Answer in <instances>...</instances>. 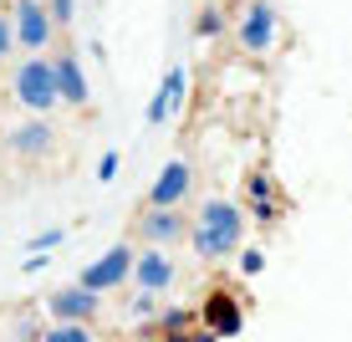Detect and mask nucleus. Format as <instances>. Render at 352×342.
<instances>
[{
    "instance_id": "nucleus-1",
    "label": "nucleus",
    "mask_w": 352,
    "mask_h": 342,
    "mask_svg": "<svg viewBox=\"0 0 352 342\" xmlns=\"http://www.w3.org/2000/svg\"><path fill=\"white\" fill-rule=\"evenodd\" d=\"M245 230L250 220L240 210V200L210 194V200H199V210H189V250L199 255V266L235 261V250L245 246Z\"/></svg>"
},
{
    "instance_id": "nucleus-2",
    "label": "nucleus",
    "mask_w": 352,
    "mask_h": 342,
    "mask_svg": "<svg viewBox=\"0 0 352 342\" xmlns=\"http://www.w3.org/2000/svg\"><path fill=\"white\" fill-rule=\"evenodd\" d=\"M10 103L26 107V118H52L56 107H62L52 52H46V56H21V62H16V72H10Z\"/></svg>"
},
{
    "instance_id": "nucleus-3",
    "label": "nucleus",
    "mask_w": 352,
    "mask_h": 342,
    "mask_svg": "<svg viewBox=\"0 0 352 342\" xmlns=\"http://www.w3.org/2000/svg\"><path fill=\"white\" fill-rule=\"evenodd\" d=\"M230 36H235L240 56H250V62L271 56L276 41H281V6H276V0H250V6H240L235 16H230Z\"/></svg>"
},
{
    "instance_id": "nucleus-4",
    "label": "nucleus",
    "mask_w": 352,
    "mask_h": 342,
    "mask_svg": "<svg viewBox=\"0 0 352 342\" xmlns=\"http://www.w3.org/2000/svg\"><path fill=\"white\" fill-rule=\"evenodd\" d=\"M133 246H159V250L189 246V210H153V204H138V210H133Z\"/></svg>"
},
{
    "instance_id": "nucleus-5",
    "label": "nucleus",
    "mask_w": 352,
    "mask_h": 342,
    "mask_svg": "<svg viewBox=\"0 0 352 342\" xmlns=\"http://www.w3.org/2000/svg\"><path fill=\"white\" fill-rule=\"evenodd\" d=\"M10 31H16V46L26 56H46L56 46V26H52V10L46 0H10Z\"/></svg>"
},
{
    "instance_id": "nucleus-6",
    "label": "nucleus",
    "mask_w": 352,
    "mask_h": 342,
    "mask_svg": "<svg viewBox=\"0 0 352 342\" xmlns=\"http://www.w3.org/2000/svg\"><path fill=\"white\" fill-rule=\"evenodd\" d=\"M133 261H138V246H133V240H118V246H107L77 281L87 291H97V297H107V291H118V286H133Z\"/></svg>"
},
{
    "instance_id": "nucleus-7",
    "label": "nucleus",
    "mask_w": 352,
    "mask_h": 342,
    "mask_svg": "<svg viewBox=\"0 0 352 342\" xmlns=\"http://www.w3.org/2000/svg\"><path fill=\"white\" fill-rule=\"evenodd\" d=\"M56 143H62V133H56L52 118H21V123L6 133V153L16 158V164H46V158L56 153Z\"/></svg>"
},
{
    "instance_id": "nucleus-8",
    "label": "nucleus",
    "mask_w": 352,
    "mask_h": 342,
    "mask_svg": "<svg viewBox=\"0 0 352 342\" xmlns=\"http://www.w3.org/2000/svg\"><path fill=\"white\" fill-rule=\"evenodd\" d=\"M41 317L46 322H97L102 317V297L97 291H87L82 281H67V286H52L41 297Z\"/></svg>"
},
{
    "instance_id": "nucleus-9",
    "label": "nucleus",
    "mask_w": 352,
    "mask_h": 342,
    "mask_svg": "<svg viewBox=\"0 0 352 342\" xmlns=\"http://www.w3.org/2000/svg\"><path fill=\"white\" fill-rule=\"evenodd\" d=\"M199 327H210L220 342L240 337V332H245V297H240V291H225V286L204 291V301H199Z\"/></svg>"
},
{
    "instance_id": "nucleus-10",
    "label": "nucleus",
    "mask_w": 352,
    "mask_h": 342,
    "mask_svg": "<svg viewBox=\"0 0 352 342\" xmlns=\"http://www.w3.org/2000/svg\"><path fill=\"white\" fill-rule=\"evenodd\" d=\"M189 194H194V164L189 158H168L159 169V179L148 184V194H143V204H153V210H184Z\"/></svg>"
},
{
    "instance_id": "nucleus-11",
    "label": "nucleus",
    "mask_w": 352,
    "mask_h": 342,
    "mask_svg": "<svg viewBox=\"0 0 352 342\" xmlns=\"http://www.w3.org/2000/svg\"><path fill=\"white\" fill-rule=\"evenodd\" d=\"M52 67H56V92H62V107H77V113H82V107L92 103V82H87V67H82L77 46H72V41H56Z\"/></svg>"
},
{
    "instance_id": "nucleus-12",
    "label": "nucleus",
    "mask_w": 352,
    "mask_h": 342,
    "mask_svg": "<svg viewBox=\"0 0 352 342\" xmlns=\"http://www.w3.org/2000/svg\"><path fill=\"white\" fill-rule=\"evenodd\" d=\"M174 281H179V261H174V250L138 246V261H133V291H153V297H164Z\"/></svg>"
},
{
    "instance_id": "nucleus-13",
    "label": "nucleus",
    "mask_w": 352,
    "mask_h": 342,
    "mask_svg": "<svg viewBox=\"0 0 352 342\" xmlns=\"http://www.w3.org/2000/svg\"><path fill=\"white\" fill-rule=\"evenodd\" d=\"M245 220H256L261 230H271L276 220H281V194H276V179H271V169H250V179H245Z\"/></svg>"
},
{
    "instance_id": "nucleus-14",
    "label": "nucleus",
    "mask_w": 352,
    "mask_h": 342,
    "mask_svg": "<svg viewBox=\"0 0 352 342\" xmlns=\"http://www.w3.org/2000/svg\"><path fill=\"white\" fill-rule=\"evenodd\" d=\"M184 92H189V72L184 67H168L164 82H159V92H153V103H148V128H164L168 118L184 107Z\"/></svg>"
},
{
    "instance_id": "nucleus-15",
    "label": "nucleus",
    "mask_w": 352,
    "mask_h": 342,
    "mask_svg": "<svg viewBox=\"0 0 352 342\" xmlns=\"http://www.w3.org/2000/svg\"><path fill=\"white\" fill-rule=\"evenodd\" d=\"M225 26H230V16H225L220 0L199 6V16H194V36H199V41H214V36H225Z\"/></svg>"
},
{
    "instance_id": "nucleus-16",
    "label": "nucleus",
    "mask_w": 352,
    "mask_h": 342,
    "mask_svg": "<svg viewBox=\"0 0 352 342\" xmlns=\"http://www.w3.org/2000/svg\"><path fill=\"white\" fill-rule=\"evenodd\" d=\"M189 322H194L189 307H159V317H153L148 332L153 337H179V332H189Z\"/></svg>"
},
{
    "instance_id": "nucleus-17",
    "label": "nucleus",
    "mask_w": 352,
    "mask_h": 342,
    "mask_svg": "<svg viewBox=\"0 0 352 342\" xmlns=\"http://www.w3.org/2000/svg\"><path fill=\"white\" fill-rule=\"evenodd\" d=\"M41 342H97V332L87 322H46Z\"/></svg>"
},
{
    "instance_id": "nucleus-18",
    "label": "nucleus",
    "mask_w": 352,
    "mask_h": 342,
    "mask_svg": "<svg viewBox=\"0 0 352 342\" xmlns=\"http://www.w3.org/2000/svg\"><path fill=\"white\" fill-rule=\"evenodd\" d=\"M159 307H164V297H153V291H133V297H128V322H143V327H153Z\"/></svg>"
},
{
    "instance_id": "nucleus-19",
    "label": "nucleus",
    "mask_w": 352,
    "mask_h": 342,
    "mask_svg": "<svg viewBox=\"0 0 352 342\" xmlns=\"http://www.w3.org/2000/svg\"><path fill=\"white\" fill-rule=\"evenodd\" d=\"M77 6H82V0H46V10H52V26H56V36H67L72 26H77Z\"/></svg>"
},
{
    "instance_id": "nucleus-20",
    "label": "nucleus",
    "mask_w": 352,
    "mask_h": 342,
    "mask_svg": "<svg viewBox=\"0 0 352 342\" xmlns=\"http://www.w3.org/2000/svg\"><path fill=\"white\" fill-rule=\"evenodd\" d=\"M235 271L240 276H261L265 271V246H240L235 250Z\"/></svg>"
},
{
    "instance_id": "nucleus-21",
    "label": "nucleus",
    "mask_w": 352,
    "mask_h": 342,
    "mask_svg": "<svg viewBox=\"0 0 352 342\" xmlns=\"http://www.w3.org/2000/svg\"><path fill=\"white\" fill-rule=\"evenodd\" d=\"M16 342H41V332H46V317L41 312H26V317H16Z\"/></svg>"
},
{
    "instance_id": "nucleus-22",
    "label": "nucleus",
    "mask_w": 352,
    "mask_h": 342,
    "mask_svg": "<svg viewBox=\"0 0 352 342\" xmlns=\"http://www.w3.org/2000/svg\"><path fill=\"white\" fill-rule=\"evenodd\" d=\"M62 240H67V230H62V225H52V230H36V235L26 240V250H31V255H46V250L62 246Z\"/></svg>"
},
{
    "instance_id": "nucleus-23",
    "label": "nucleus",
    "mask_w": 352,
    "mask_h": 342,
    "mask_svg": "<svg viewBox=\"0 0 352 342\" xmlns=\"http://www.w3.org/2000/svg\"><path fill=\"white\" fill-rule=\"evenodd\" d=\"M118 169H123V158L107 149L102 158H97V184H113V179H118Z\"/></svg>"
},
{
    "instance_id": "nucleus-24",
    "label": "nucleus",
    "mask_w": 352,
    "mask_h": 342,
    "mask_svg": "<svg viewBox=\"0 0 352 342\" xmlns=\"http://www.w3.org/2000/svg\"><path fill=\"white\" fill-rule=\"evenodd\" d=\"M10 52H16V31H10V16L0 10V62H6Z\"/></svg>"
},
{
    "instance_id": "nucleus-25",
    "label": "nucleus",
    "mask_w": 352,
    "mask_h": 342,
    "mask_svg": "<svg viewBox=\"0 0 352 342\" xmlns=\"http://www.w3.org/2000/svg\"><path fill=\"white\" fill-rule=\"evenodd\" d=\"M189 342H220V337H214L210 327H199V332H189Z\"/></svg>"
},
{
    "instance_id": "nucleus-26",
    "label": "nucleus",
    "mask_w": 352,
    "mask_h": 342,
    "mask_svg": "<svg viewBox=\"0 0 352 342\" xmlns=\"http://www.w3.org/2000/svg\"><path fill=\"white\" fill-rule=\"evenodd\" d=\"M220 6H225V10H240V6H250V0H220Z\"/></svg>"
}]
</instances>
